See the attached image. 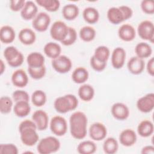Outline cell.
<instances>
[{"mask_svg":"<svg viewBox=\"0 0 154 154\" xmlns=\"http://www.w3.org/2000/svg\"><path fill=\"white\" fill-rule=\"evenodd\" d=\"M70 131L72 136L78 140L83 139L86 137L87 117L81 111L73 112L70 117Z\"/></svg>","mask_w":154,"mask_h":154,"instance_id":"1","label":"cell"},{"mask_svg":"<svg viewBox=\"0 0 154 154\" xmlns=\"http://www.w3.org/2000/svg\"><path fill=\"white\" fill-rule=\"evenodd\" d=\"M37 126L34 121L25 120L22 121L19 126L20 134V140L23 144L32 146L38 141V135L36 132Z\"/></svg>","mask_w":154,"mask_h":154,"instance_id":"2","label":"cell"},{"mask_svg":"<svg viewBox=\"0 0 154 154\" xmlns=\"http://www.w3.org/2000/svg\"><path fill=\"white\" fill-rule=\"evenodd\" d=\"M78 105V99L75 95L71 94L57 98L54 103L55 110L61 114H64L75 109Z\"/></svg>","mask_w":154,"mask_h":154,"instance_id":"3","label":"cell"},{"mask_svg":"<svg viewBox=\"0 0 154 154\" xmlns=\"http://www.w3.org/2000/svg\"><path fill=\"white\" fill-rule=\"evenodd\" d=\"M60 147V142L55 137L49 136L42 138L37 145V151L40 154H50L56 152Z\"/></svg>","mask_w":154,"mask_h":154,"instance_id":"4","label":"cell"},{"mask_svg":"<svg viewBox=\"0 0 154 154\" xmlns=\"http://www.w3.org/2000/svg\"><path fill=\"white\" fill-rule=\"evenodd\" d=\"M69 32V27L66 24L60 20L55 22L51 26L50 34L51 37L57 41L62 42L64 40Z\"/></svg>","mask_w":154,"mask_h":154,"instance_id":"5","label":"cell"},{"mask_svg":"<svg viewBox=\"0 0 154 154\" xmlns=\"http://www.w3.org/2000/svg\"><path fill=\"white\" fill-rule=\"evenodd\" d=\"M50 129L52 132L57 136L64 135L67 130V123L66 119L59 116H54L51 120Z\"/></svg>","mask_w":154,"mask_h":154,"instance_id":"6","label":"cell"},{"mask_svg":"<svg viewBox=\"0 0 154 154\" xmlns=\"http://www.w3.org/2000/svg\"><path fill=\"white\" fill-rule=\"evenodd\" d=\"M52 66L55 71L60 73L69 72L72 67L70 59L66 55H60L52 61Z\"/></svg>","mask_w":154,"mask_h":154,"instance_id":"7","label":"cell"},{"mask_svg":"<svg viewBox=\"0 0 154 154\" xmlns=\"http://www.w3.org/2000/svg\"><path fill=\"white\" fill-rule=\"evenodd\" d=\"M137 31L139 36L143 40L153 42L154 38V26L150 20L142 21L138 26Z\"/></svg>","mask_w":154,"mask_h":154,"instance_id":"8","label":"cell"},{"mask_svg":"<svg viewBox=\"0 0 154 154\" xmlns=\"http://www.w3.org/2000/svg\"><path fill=\"white\" fill-rule=\"evenodd\" d=\"M51 23V17L45 12H40L32 20V27L38 32H44L47 30Z\"/></svg>","mask_w":154,"mask_h":154,"instance_id":"9","label":"cell"},{"mask_svg":"<svg viewBox=\"0 0 154 154\" xmlns=\"http://www.w3.org/2000/svg\"><path fill=\"white\" fill-rule=\"evenodd\" d=\"M137 106L140 111L144 113L152 111L154 108V94L150 93L140 98L137 102Z\"/></svg>","mask_w":154,"mask_h":154,"instance_id":"10","label":"cell"},{"mask_svg":"<svg viewBox=\"0 0 154 154\" xmlns=\"http://www.w3.org/2000/svg\"><path fill=\"white\" fill-rule=\"evenodd\" d=\"M90 138L95 141L103 140L107 134V130L104 125L101 123L96 122L92 124L89 129Z\"/></svg>","mask_w":154,"mask_h":154,"instance_id":"11","label":"cell"},{"mask_svg":"<svg viewBox=\"0 0 154 154\" xmlns=\"http://www.w3.org/2000/svg\"><path fill=\"white\" fill-rule=\"evenodd\" d=\"M32 119L35 123L38 130L45 131L47 129L49 117L47 113L43 110L40 109L35 111L32 116Z\"/></svg>","mask_w":154,"mask_h":154,"instance_id":"12","label":"cell"},{"mask_svg":"<svg viewBox=\"0 0 154 154\" xmlns=\"http://www.w3.org/2000/svg\"><path fill=\"white\" fill-rule=\"evenodd\" d=\"M126 51L121 47H117L114 49L111 55V63L114 69H121L126 60Z\"/></svg>","mask_w":154,"mask_h":154,"instance_id":"13","label":"cell"},{"mask_svg":"<svg viewBox=\"0 0 154 154\" xmlns=\"http://www.w3.org/2000/svg\"><path fill=\"white\" fill-rule=\"evenodd\" d=\"M111 113L115 119L119 120H124L129 117V110L125 104L117 102L112 106Z\"/></svg>","mask_w":154,"mask_h":154,"instance_id":"14","label":"cell"},{"mask_svg":"<svg viewBox=\"0 0 154 154\" xmlns=\"http://www.w3.org/2000/svg\"><path fill=\"white\" fill-rule=\"evenodd\" d=\"M127 67L131 73L134 75H139L144 70L145 63L142 58L137 56L133 57L128 61Z\"/></svg>","mask_w":154,"mask_h":154,"instance_id":"15","label":"cell"},{"mask_svg":"<svg viewBox=\"0 0 154 154\" xmlns=\"http://www.w3.org/2000/svg\"><path fill=\"white\" fill-rule=\"evenodd\" d=\"M119 38L125 42H131L133 40L136 35L135 28L129 24L122 25L118 30Z\"/></svg>","mask_w":154,"mask_h":154,"instance_id":"16","label":"cell"},{"mask_svg":"<svg viewBox=\"0 0 154 154\" xmlns=\"http://www.w3.org/2000/svg\"><path fill=\"white\" fill-rule=\"evenodd\" d=\"M119 141L124 146L130 147L134 145L137 141V135L134 131L131 129L123 130L119 135Z\"/></svg>","mask_w":154,"mask_h":154,"instance_id":"17","label":"cell"},{"mask_svg":"<svg viewBox=\"0 0 154 154\" xmlns=\"http://www.w3.org/2000/svg\"><path fill=\"white\" fill-rule=\"evenodd\" d=\"M11 81L14 85L17 87H24L28 82V77L26 72L22 69H18L13 72Z\"/></svg>","mask_w":154,"mask_h":154,"instance_id":"18","label":"cell"},{"mask_svg":"<svg viewBox=\"0 0 154 154\" xmlns=\"http://www.w3.org/2000/svg\"><path fill=\"white\" fill-rule=\"evenodd\" d=\"M37 13V7L31 1H26L25 4L20 11L22 17L26 20H31L35 17Z\"/></svg>","mask_w":154,"mask_h":154,"instance_id":"19","label":"cell"},{"mask_svg":"<svg viewBox=\"0 0 154 154\" xmlns=\"http://www.w3.org/2000/svg\"><path fill=\"white\" fill-rule=\"evenodd\" d=\"M28 67L32 68H40L45 66V57L43 55L37 52L30 53L26 58Z\"/></svg>","mask_w":154,"mask_h":154,"instance_id":"20","label":"cell"},{"mask_svg":"<svg viewBox=\"0 0 154 154\" xmlns=\"http://www.w3.org/2000/svg\"><path fill=\"white\" fill-rule=\"evenodd\" d=\"M19 39L23 45H31L35 42L36 35L31 29L25 28L20 31L19 33Z\"/></svg>","mask_w":154,"mask_h":154,"instance_id":"21","label":"cell"},{"mask_svg":"<svg viewBox=\"0 0 154 154\" xmlns=\"http://www.w3.org/2000/svg\"><path fill=\"white\" fill-rule=\"evenodd\" d=\"M15 38V31L14 29L8 25L1 27L0 29V40L5 44L12 43Z\"/></svg>","mask_w":154,"mask_h":154,"instance_id":"22","label":"cell"},{"mask_svg":"<svg viewBox=\"0 0 154 154\" xmlns=\"http://www.w3.org/2000/svg\"><path fill=\"white\" fill-rule=\"evenodd\" d=\"M43 51L47 57L55 59L60 55L61 48L60 45L57 43L49 42L45 45Z\"/></svg>","mask_w":154,"mask_h":154,"instance_id":"23","label":"cell"},{"mask_svg":"<svg viewBox=\"0 0 154 154\" xmlns=\"http://www.w3.org/2000/svg\"><path fill=\"white\" fill-rule=\"evenodd\" d=\"M153 129L154 127L152 122L147 120L141 122L137 127L138 134L142 137L150 136L153 132Z\"/></svg>","mask_w":154,"mask_h":154,"instance_id":"24","label":"cell"},{"mask_svg":"<svg viewBox=\"0 0 154 154\" xmlns=\"http://www.w3.org/2000/svg\"><path fill=\"white\" fill-rule=\"evenodd\" d=\"M107 18L112 24L117 25L124 21V17L119 7H111L107 11Z\"/></svg>","mask_w":154,"mask_h":154,"instance_id":"25","label":"cell"},{"mask_svg":"<svg viewBox=\"0 0 154 154\" xmlns=\"http://www.w3.org/2000/svg\"><path fill=\"white\" fill-rule=\"evenodd\" d=\"M62 14L66 19L68 20H74L79 14V8L73 4H67L63 7Z\"/></svg>","mask_w":154,"mask_h":154,"instance_id":"26","label":"cell"},{"mask_svg":"<svg viewBox=\"0 0 154 154\" xmlns=\"http://www.w3.org/2000/svg\"><path fill=\"white\" fill-rule=\"evenodd\" d=\"M13 110L16 116L19 117H24L29 114L31 107L28 102L19 101L16 102Z\"/></svg>","mask_w":154,"mask_h":154,"instance_id":"27","label":"cell"},{"mask_svg":"<svg viewBox=\"0 0 154 154\" xmlns=\"http://www.w3.org/2000/svg\"><path fill=\"white\" fill-rule=\"evenodd\" d=\"M94 95L93 87L89 84H84L79 87L78 89V96L84 101L88 102L91 100Z\"/></svg>","mask_w":154,"mask_h":154,"instance_id":"28","label":"cell"},{"mask_svg":"<svg viewBox=\"0 0 154 154\" xmlns=\"http://www.w3.org/2000/svg\"><path fill=\"white\" fill-rule=\"evenodd\" d=\"M83 18L87 23L93 24L96 23L99 18V13L97 9L93 7H87L82 12Z\"/></svg>","mask_w":154,"mask_h":154,"instance_id":"29","label":"cell"},{"mask_svg":"<svg viewBox=\"0 0 154 154\" xmlns=\"http://www.w3.org/2000/svg\"><path fill=\"white\" fill-rule=\"evenodd\" d=\"M88 72L86 69L82 67H79L73 70L72 78L75 83L82 84L88 79Z\"/></svg>","mask_w":154,"mask_h":154,"instance_id":"30","label":"cell"},{"mask_svg":"<svg viewBox=\"0 0 154 154\" xmlns=\"http://www.w3.org/2000/svg\"><path fill=\"white\" fill-rule=\"evenodd\" d=\"M137 57L140 58H146L150 57L152 53L151 46L147 43L140 42L138 43L135 48Z\"/></svg>","mask_w":154,"mask_h":154,"instance_id":"31","label":"cell"},{"mask_svg":"<svg viewBox=\"0 0 154 154\" xmlns=\"http://www.w3.org/2000/svg\"><path fill=\"white\" fill-rule=\"evenodd\" d=\"M97 149L96 144L89 140L81 142L78 147V152L81 154H92L94 153Z\"/></svg>","mask_w":154,"mask_h":154,"instance_id":"32","label":"cell"},{"mask_svg":"<svg viewBox=\"0 0 154 154\" xmlns=\"http://www.w3.org/2000/svg\"><path fill=\"white\" fill-rule=\"evenodd\" d=\"M119 149L117 141L113 137L106 138L103 144V149L107 154H114L116 153Z\"/></svg>","mask_w":154,"mask_h":154,"instance_id":"33","label":"cell"},{"mask_svg":"<svg viewBox=\"0 0 154 154\" xmlns=\"http://www.w3.org/2000/svg\"><path fill=\"white\" fill-rule=\"evenodd\" d=\"M35 2L50 12L57 11L60 6V2L58 0H36Z\"/></svg>","mask_w":154,"mask_h":154,"instance_id":"34","label":"cell"},{"mask_svg":"<svg viewBox=\"0 0 154 154\" xmlns=\"http://www.w3.org/2000/svg\"><path fill=\"white\" fill-rule=\"evenodd\" d=\"M109 49L106 46H100L95 49L93 56L97 60L100 62L106 63L109 58Z\"/></svg>","mask_w":154,"mask_h":154,"instance_id":"35","label":"cell"},{"mask_svg":"<svg viewBox=\"0 0 154 154\" xmlns=\"http://www.w3.org/2000/svg\"><path fill=\"white\" fill-rule=\"evenodd\" d=\"M79 36L83 41L89 42L94 38L96 36V31L91 26H85L80 29Z\"/></svg>","mask_w":154,"mask_h":154,"instance_id":"36","label":"cell"},{"mask_svg":"<svg viewBox=\"0 0 154 154\" xmlns=\"http://www.w3.org/2000/svg\"><path fill=\"white\" fill-rule=\"evenodd\" d=\"M31 100L32 103L35 106H42L44 105L46 102V95L42 90H35L32 94Z\"/></svg>","mask_w":154,"mask_h":154,"instance_id":"37","label":"cell"},{"mask_svg":"<svg viewBox=\"0 0 154 154\" xmlns=\"http://www.w3.org/2000/svg\"><path fill=\"white\" fill-rule=\"evenodd\" d=\"M13 106V101L8 96H2L0 98V111L6 114L10 112Z\"/></svg>","mask_w":154,"mask_h":154,"instance_id":"38","label":"cell"},{"mask_svg":"<svg viewBox=\"0 0 154 154\" xmlns=\"http://www.w3.org/2000/svg\"><path fill=\"white\" fill-rule=\"evenodd\" d=\"M28 72L32 78L34 79H40L43 78L46 74V67L45 66L40 68H32L28 67Z\"/></svg>","mask_w":154,"mask_h":154,"instance_id":"39","label":"cell"},{"mask_svg":"<svg viewBox=\"0 0 154 154\" xmlns=\"http://www.w3.org/2000/svg\"><path fill=\"white\" fill-rule=\"evenodd\" d=\"M20 52L17 49L13 46H8L6 48L4 51V56L7 60V63L11 61L15 58H16L19 54Z\"/></svg>","mask_w":154,"mask_h":154,"instance_id":"40","label":"cell"},{"mask_svg":"<svg viewBox=\"0 0 154 154\" xmlns=\"http://www.w3.org/2000/svg\"><path fill=\"white\" fill-rule=\"evenodd\" d=\"M77 34L76 30L72 27H69V32L66 38L63 40L61 43L65 46H70L73 45L76 40Z\"/></svg>","mask_w":154,"mask_h":154,"instance_id":"41","label":"cell"},{"mask_svg":"<svg viewBox=\"0 0 154 154\" xmlns=\"http://www.w3.org/2000/svg\"><path fill=\"white\" fill-rule=\"evenodd\" d=\"M1 154H17L18 149L13 144H1L0 145Z\"/></svg>","mask_w":154,"mask_h":154,"instance_id":"42","label":"cell"},{"mask_svg":"<svg viewBox=\"0 0 154 154\" xmlns=\"http://www.w3.org/2000/svg\"><path fill=\"white\" fill-rule=\"evenodd\" d=\"M13 98L15 102L19 101H26L29 102V97L28 93L24 90H17L13 92Z\"/></svg>","mask_w":154,"mask_h":154,"instance_id":"43","label":"cell"},{"mask_svg":"<svg viewBox=\"0 0 154 154\" xmlns=\"http://www.w3.org/2000/svg\"><path fill=\"white\" fill-rule=\"evenodd\" d=\"M141 8L143 11L146 14H152L154 13V3L152 1H142L141 3Z\"/></svg>","mask_w":154,"mask_h":154,"instance_id":"44","label":"cell"},{"mask_svg":"<svg viewBox=\"0 0 154 154\" xmlns=\"http://www.w3.org/2000/svg\"><path fill=\"white\" fill-rule=\"evenodd\" d=\"M90 66L94 70L97 72H102L105 69L106 63L100 62L97 60L94 56H92L90 58Z\"/></svg>","mask_w":154,"mask_h":154,"instance_id":"45","label":"cell"},{"mask_svg":"<svg viewBox=\"0 0 154 154\" xmlns=\"http://www.w3.org/2000/svg\"><path fill=\"white\" fill-rule=\"evenodd\" d=\"M25 1L23 0H13L10 2V8L13 11H19L23 8Z\"/></svg>","mask_w":154,"mask_h":154,"instance_id":"46","label":"cell"},{"mask_svg":"<svg viewBox=\"0 0 154 154\" xmlns=\"http://www.w3.org/2000/svg\"><path fill=\"white\" fill-rule=\"evenodd\" d=\"M119 8L121 10L125 20H126L132 17L133 11L127 5H121L119 7Z\"/></svg>","mask_w":154,"mask_h":154,"instance_id":"47","label":"cell"},{"mask_svg":"<svg viewBox=\"0 0 154 154\" xmlns=\"http://www.w3.org/2000/svg\"><path fill=\"white\" fill-rule=\"evenodd\" d=\"M23 60H24L23 55L20 52L18 56L16 58H15L13 60H12L11 61L8 62V64L10 66H11L12 67H17L22 65V64L23 62Z\"/></svg>","mask_w":154,"mask_h":154,"instance_id":"48","label":"cell"},{"mask_svg":"<svg viewBox=\"0 0 154 154\" xmlns=\"http://www.w3.org/2000/svg\"><path fill=\"white\" fill-rule=\"evenodd\" d=\"M147 70L149 74L151 76L154 75V58L152 57L147 62Z\"/></svg>","mask_w":154,"mask_h":154,"instance_id":"49","label":"cell"},{"mask_svg":"<svg viewBox=\"0 0 154 154\" xmlns=\"http://www.w3.org/2000/svg\"><path fill=\"white\" fill-rule=\"evenodd\" d=\"M143 154H149L154 153V147L153 146H146L144 147L141 152Z\"/></svg>","mask_w":154,"mask_h":154,"instance_id":"50","label":"cell"},{"mask_svg":"<svg viewBox=\"0 0 154 154\" xmlns=\"http://www.w3.org/2000/svg\"><path fill=\"white\" fill-rule=\"evenodd\" d=\"M0 63H1V71H0V73L1 75H2L4 73V71L5 70V66L3 62V61L2 60H0Z\"/></svg>","mask_w":154,"mask_h":154,"instance_id":"51","label":"cell"}]
</instances>
